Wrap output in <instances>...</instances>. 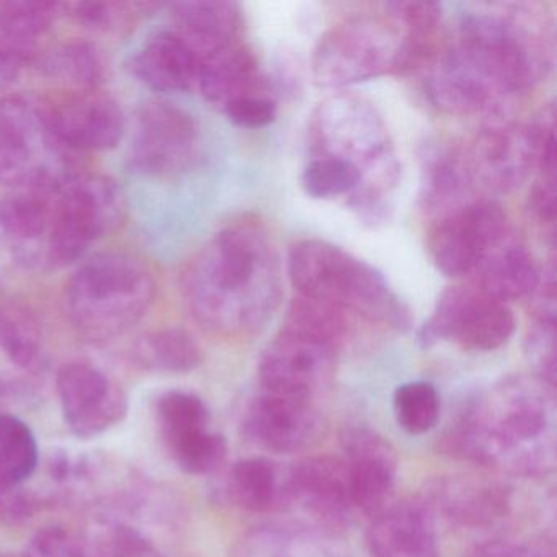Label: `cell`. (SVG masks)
Returning <instances> with one entry per match:
<instances>
[{
	"instance_id": "obj_1",
	"label": "cell",
	"mask_w": 557,
	"mask_h": 557,
	"mask_svg": "<svg viewBox=\"0 0 557 557\" xmlns=\"http://www.w3.org/2000/svg\"><path fill=\"white\" fill-rule=\"evenodd\" d=\"M125 216V198L112 178L63 172L12 188L0 200V233L25 269L51 272L83 259Z\"/></svg>"
},
{
	"instance_id": "obj_2",
	"label": "cell",
	"mask_w": 557,
	"mask_h": 557,
	"mask_svg": "<svg viewBox=\"0 0 557 557\" xmlns=\"http://www.w3.org/2000/svg\"><path fill=\"white\" fill-rule=\"evenodd\" d=\"M184 292L208 331L227 337L262 331L283 296L282 265L265 226L243 220L220 231L188 265Z\"/></svg>"
},
{
	"instance_id": "obj_3",
	"label": "cell",
	"mask_w": 557,
	"mask_h": 557,
	"mask_svg": "<svg viewBox=\"0 0 557 557\" xmlns=\"http://www.w3.org/2000/svg\"><path fill=\"white\" fill-rule=\"evenodd\" d=\"M554 387L511 376L469 404L448 442L458 455L510 474L543 475L556 466Z\"/></svg>"
},
{
	"instance_id": "obj_4",
	"label": "cell",
	"mask_w": 557,
	"mask_h": 557,
	"mask_svg": "<svg viewBox=\"0 0 557 557\" xmlns=\"http://www.w3.org/2000/svg\"><path fill=\"white\" fill-rule=\"evenodd\" d=\"M309 135L315 156L338 159L360 172L363 185L348 207L364 223L386 221L387 198L399 181L400 165L373 103L348 94L331 97L312 115Z\"/></svg>"
},
{
	"instance_id": "obj_5",
	"label": "cell",
	"mask_w": 557,
	"mask_h": 557,
	"mask_svg": "<svg viewBox=\"0 0 557 557\" xmlns=\"http://www.w3.org/2000/svg\"><path fill=\"white\" fill-rule=\"evenodd\" d=\"M286 273L299 296L394 331L406 332L412 325L409 306L393 292L383 273L327 240L293 244Z\"/></svg>"
},
{
	"instance_id": "obj_6",
	"label": "cell",
	"mask_w": 557,
	"mask_h": 557,
	"mask_svg": "<svg viewBox=\"0 0 557 557\" xmlns=\"http://www.w3.org/2000/svg\"><path fill=\"white\" fill-rule=\"evenodd\" d=\"M156 298V280L138 257L100 252L81 263L66 286V311L90 341H110L135 327Z\"/></svg>"
},
{
	"instance_id": "obj_7",
	"label": "cell",
	"mask_w": 557,
	"mask_h": 557,
	"mask_svg": "<svg viewBox=\"0 0 557 557\" xmlns=\"http://www.w3.org/2000/svg\"><path fill=\"white\" fill-rule=\"evenodd\" d=\"M456 35L481 48L518 96L533 89L553 70V18L536 2L475 5L462 14Z\"/></svg>"
},
{
	"instance_id": "obj_8",
	"label": "cell",
	"mask_w": 557,
	"mask_h": 557,
	"mask_svg": "<svg viewBox=\"0 0 557 557\" xmlns=\"http://www.w3.org/2000/svg\"><path fill=\"white\" fill-rule=\"evenodd\" d=\"M419 66V50L391 14L347 18L325 32L312 54V76L324 89H341Z\"/></svg>"
},
{
	"instance_id": "obj_9",
	"label": "cell",
	"mask_w": 557,
	"mask_h": 557,
	"mask_svg": "<svg viewBox=\"0 0 557 557\" xmlns=\"http://www.w3.org/2000/svg\"><path fill=\"white\" fill-rule=\"evenodd\" d=\"M61 149L45 102L15 94L0 100V184L17 188L63 174Z\"/></svg>"
},
{
	"instance_id": "obj_10",
	"label": "cell",
	"mask_w": 557,
	"mask_h": 557,
	"mask_svg": "<svg viewBox=\"0 0 557 557\" xmlns=\"http://www.w3.org/2000/svg\"><path fill=\"white\" fill-rule=\"evenodd\" d=\"M517 322L510 306L475 286H449L442 293L432 318L419 332L423 347L449 341L465 350L492 351L504 347Z\"/></svg>"
},
{
	"instance_id": "obj_11",
	"label": "cell",
	"mask_w": 557,
	"mask_h": 557,
	"mask_svg": "<svg viewBox=\"0 0 557 557\" xmlns=\"http://www.w3.org/2000/svg\"><path fill=\"white\" fill-rule=\"evenodd\" d=\"M507 214L497 203L472 200L435 218L426 233V252L443 275H471L484 257L510 236Z\"/></svg>"
},
{
	"instance_id": "obj_12",
	"label": "cell",
	"mask_w": 557,
	"mask_h": 557,
	"mask_svg": "<svg viewBox=\"0 0 557 557\" xmlns=\"http://www.w3.org/2000/svg\"><path fill=\"white\" fill-rule=\"evenodd\" d=\"M197 154L198 126L194 116L171 103L143 107L129 148V161L136 171L175 174L190 168Z\"/></svg>"
},
{
	"instance_id": "obj_13",
	"label": "cell",
	"mask_w": 557,
	"mask_h": 557,
	"mask_svg": "<svg viewBox=\"0 0 557 557\" xmlns=\"http://www.w3.org/2000/svg\"><path fill=\"white\" fill-rule=\"evenodd\" d=\"M475 185L488 190H517L537 165V139L534 125L495 120L488 123L471 149L466 152Z\"/></svg>"
},
{
	"instance_id": "obj_14",
	"label": "cell",
	"mask_w": 557,
	"mask_h": 557,
	"mask_svg": "<svg viewBox=\"0 0 557 557\" xmlns=\"http://www.w3.org/2000/svg\"><path fill=\"white\" fill-rule=\"evenodd\" d=\"M57 391L64 420L79 438L103 435L128 413V399L122 387L84 361L64 364L58 371Z\"/></svg>"
},
{
	"instance_id": "obj_15",
	"label": "cell",
	"mask_w": 557,
	"mask_h": 557,
	"mask_svg": "<svg viewBox=\"0 0 557 557\" xmlns=\"http://www.w3.org/2000/svg\"><path fill=\"white\" fill-rule=\"evenodd\" d=\"M337 350L283 329L263 351L260 381L263 389L312 399L335 373Z\"/></svg>"
},
{
	"instance_id": "obj_16",
	"label": "cell",
	"mask_w": 557,
	"mask_h": 557,
	"mask_svg": "<svg viewBox=\"0 0 557 557\" xmlns=\"http://www.w3.org/2000/svg\"><path fill=\"white\" fill-rule=\"evenodd\" d=\"M51 133L61 148L73 151H110L122 141L126 120L112 97L99 90L70 92L45 102Z\"/></svg>"
},
{
	"instance_id": "obj_17",
	"label": "cell",
	"mask_w": 557,
	"mask_h": 557,
	"mask_svg": "<svg viewBox=\"0 0 557 557\" xmlns=\"http://www.w3.org/2000/svg\"><path fill=\"white\" fill-rule=\"evenodd\" d=\"M246 430L263 448L289 455L318 445L325 422L312 399L263 389L247 410Z\"/></svg>"
},
{
	"instance_id": "obj_18",
	"label": "cell",
	"mask_w": 557,
	"mask_h": 557,
	"mask_svg": "<svg viewBox=\"0 0 557 557\" xmlns=\"http://www.w3.org/2000/svg\"><path fill=\"white\" fill-rule=\"evenodd\" d=\"M342 448L355 508L360 513L374 517L389 505L393 497L396 453L389 442L368 426L345 430Z\"/></svg>"
},
{
	"instance_id": "obj_19",
	"label": "cell",
	"mask_w": 557,
	"mask_h": 557,
	"mask_svg": "<svg viewBox=\"0 0 557 557\" xmlns=\"http://www.w3.org/2000/svg\"><path fill=\"white\" fill-rule=\"evenodd\" d=\"M370 557H438V536L430 505L389 504L374 515L367 531Z\"/></svg>"
},
{
	"instance_id": "obj_20",
	"label": "cell",
	"mask_w": 557,
	"mask_h": 557,
	"mask_svg": "<svg viewBox=\"0 0 557 557\" xmlns=\"http://www.w3.org/2000/svg\"><path fill=\"white\" fill-rule=\"evenodd\" d=\"M289 500L321 520L344 523L357 511L344 459L315 456L289 469Z\"/></svg>"
},
{
	"instance_id": "obj_21",
	"label": "cell",
	"mask_w": 557,
	"mask_h": 557,
	"mask_svg": "<svg viewBox=\"0 0 557 557\" xmlns=\"http://www.w3.org/2000/svg\"><path fill=\"white\" fill-rule=\"evenodd\" d=\"M44 357L37 315L18 302L0 306V393L28 386L44 368Z\"/></svg>"
},
{
	"instance_id": "obj_22",
	"label": "cell",
	"mask_w": 557,
	"mask_h": 557,
	"mask_svg": "<svg viewBox=\"0 0 557 557\" xmlns=\"http://www.w3.org/2000/svg\"><path fill=\"white\" fill-rule=\"evenodd\" d=\"M203 58L177 32L152 35L132 60L138 81L158 92H187L198 83Z\"/></svg>"
},
{
	"instance_id": "obj_23",
	"label": "cell",
	"mask_w": 557,
	"mask_h": 557,
	"mask_svg": "<svg viewBox=\"0 0 557 557\" xmlns=\"http://www.w3.org/2000/svg\"><path fill=\"white\" fill-rule=\"evenodd\" d=\"M197 87L207 102L221 112L244 97L270 94L256 54L240 41L203 61Z\"/></svg>"
},
{
	"instance_id": "obj_24",
	"label": "cell",
	"mask_w": 557,
	"mask_h": 557,
	"mask_svg": "<svg viewBox=\"0 0 557 557\" xmlns=\"http://www.w3.org/2000/svg\"><path fill=\"white\" fill-rule=\"evenodd\" d=\"M172 30L177 32L195 51L207 60L231 45L239 44L243 11L224 0L178 2L171 8Z\"/></svg>"
},
{
	"instance_id": "obj_25",
	"label": "cell",
	"mask_w": 557,
	"mask_h": 557,
	"mask_svg": "<svg viewBox=\"0 0 557 557\" xmlns=\"http://www.w3.org/2000/svg\"><path fill=\"white\" fill-rule=\"evenodd\" d=\"M474 185L466 154L458 149L433 146L423 154L420 200L433 220L472 201Z\"/></svg>"
},
{
	"instance_id": "obj_26",
	"label": "cell",
	"mask_w": 557,
	"mask_h": 557,
	"mask_svg": "<svg viewBox=\"0 0 557 557\" xmlns=\"http://www.w3.org/2000/svg\"><path fill=\"white\" fill-rule=\"evenodd\" d=\"M475 273L482 292L508 305L528 299L540 282L541 267L530 250L510 234L484 257Z\"/></svg>"
},
{
	"instance_id": "obj_27",
	"label": "cell",
	"mask_w": 557,
	"mask_h": 557,
	"mask_svg": "<svg viewBox=\"0 0 557 557\" xmlns=\"http://www.w3.org/2000/svg\"><path fill=\"white\" fill-rule=\"evenodd\" d=\"M432 498L446 517L471 527L494 523L508 508L507 491L502 485L471 479L438 482Z\"/></svg>"
},
{
	"instance_id": "obj_28",
	"label": "cell",
	"mask_w": 557,
	"mask_h": 557,
	"mask_svg": "<svg viewBox=\"0 0 557 557\" xmlns=\"http://www.w3.org/2000/svg\"><path fill=\"white\" fill-rule=\"evenodd\" d=\"M227 491L234 504L253 513H265L289 502V469L283 471L267 458L240 459L233 466Z\"/></svg>"
},
{
	"instance_id": "obj_29",
	"label": "cell",
	"mask_w": 557,
	"mask_h": 557,
	"mask_svg": "<svg viewBox=\"0 0 557 557\" xmlns=\"http://www.w3.org/2000/svg\"><path fill=\"white\" fill-rule=\"evenodd\" d=\"M63 4L45 0H12L0 4V45L32 64L38 44L63 14Z\"/></svg>"
},
{
	"instance_id": "obj_30",
	"label": "cell",
	"mask_w": 557,
	"mask_h": 557,
	"mask_svg": "<svg viewBox=\"0 0 557 557\" xmlns=\"http://www.w3.org/2000/svg\"><path fill=\"white\" fill-rule=\"evenodd\" d=\"M44 67L51 79L70 87V92L97 90L106 77L102 51L87 41L60 45L47 54Z\"/></svg>"
},
{
	"instance_id": "obj_31",
	"label": "cell",
	"mask_w": 557,
	"mask_h": 557,
	"mask_svg": "<svg viewBox=\"0 0 557 557\" xmlns=\"http://www.w3.org/2000/svg\"><path fill=\"white\" fill-rule=\"evenodd\" d=\"M135 358L146 370L188 373L200 367L203 355L200 345L187 331L162 329L139 338Z\"/></svg>"
},
{
	"instance_id": "obj_32",
	"label": "cell",
	"mask_w": 557,
	"mask_h": 557,
	"mask_svg": "<svg viewBox=\"0 0 557 557\" xmlns=\"http://www.w3.org/2000/svg\"><path fill=\"white\" fill-rule=\"evenodd\" d=\"M38 445L30 426L11 413H0V494L15 491L34 474Z\"/></svg>"
},
{
	"instance_id": "obj_33",
	"label": "cell",
	"mask_w": 557,
	"mask_h": 557,
	"mask_svg": "<svg viewBox=\"0 0 557 557\" xmlns=\"http://www.w3.org/2000/svg\"><path fill=\"white\" fill-rule=\"evenodd\" d=\"M350 314L315 299L298 296L289 305L286 331L306 335L337 350L350 332Z\"/></svg>"
},
{
	"instance_id": "obj_34",
	"label": "cell",
	"mask_w": 557,
	"mask_h": 557,
	"mask_svg": "<svg viewBox=\"0 0 557 557\" xmlns=\"http://www.w3.org/2000/svg\"><path fill=\"white\" fill-rule=\"evenodd\" d=\"M302 191L314 200L347 197L348 201L361 190L363 178L354 165L334 158L314 156L299 177Z\"/></svg>"
},
{
	"instance_id": "obj_35",
	"label": "cell",
	"mask_w": 557,
	"mask_h": 557,
	"mask_svg": "<svg viewBox=\"0 0 557 557\" xmlns=\"http://www.w3.org/2000/svg\"><path fill=\"white\" fill-rule=\"evenodd\" d=\"M397 425L410 435H423L435 429L442 413L438 391L429 381L400 384L393 397Z\"/></svg>"
},
{
	"instance_id": "obj_36",
	"label": "cell",
	"mask_w": 557,
	"mask_h": 557,
	"mask_svg": "<svg viewBox=\"0 0 557 557\" xmlns=\"http://www.w3.org/2000/svg\"><path fill=\"white\" fill-rule=\"evenodd\" d=\"M158 419L165 446L210 429V410L200 396L169 391L158 403Z\"/></svg>"
},
{
	"instance_id": "obj_37",
	"label": "cell",
	"mask_w": 557,
	"mask_h": 557,
	"mask_svg": "<svg viewBox=\"0 0 557 557\" xmlns=\"http://www.w3.org/2000/svg\"><path fill=\"white\" fill-rule=\"evenodd\" d=\"M168 449L182 471L205 475L218 471L223 465L227 455V443L223 435L208 429L172 443Z\"/></svg>"
},
{
	"instance_id": "obj_38",
	"label": "cell",
	"mask_w": 557,
	"mask_h": 557,
	"mask_svg": "<svg viewBox=\"0 0 557 557\" xmlns=\"http://www.w3.org/2000/svg\"><path fill=\"white\" fill-rule=\"evenodd\" d=\"M24 557H99V553L90 534L66 527H48L32 537Z\"/></svg>"
},
{
	"instance_id": "obj_39",
	"label": "cell",
	"mask_w": 557,
	"mask_h": 557,
	"mask_svg": "<svg viewBox=\"0 0 557 557\" xmlns=\"http://www.w3.org/2000/svg\"><path fill=\"white\" fill-rule=\"evenodd\" d=\"M533 376L556 389V322L533 321L524 338Z\"/></svg>"
},
{
	"instance_id": "obj_40",
	"label": "cell",
	"mask_w": 557,
	"mask_h": 557,
	"mask_svg": "<svg viewBox=\"0 0 557 557\" xmlns=\"http://www.w3.org/2000/svg\"><path fill=\"white\" fill-rule=\"evenodd\" d=\"M386 11L416 40L435 41L442 27L443 8L436 2H394L386 5Z\"/></svg>"
},
{
	"instance_id": "obj_41",
	"label": "cell",
	"mask_w": 557,
	"mask_h": 557,
	"mask_svg": "<svg viewBox=\"0 0 557 557\" xmlns=\"http://www.w3.org/2000/svg\"><path fill=\"white\" fill-rule=\"evenodd\" d=\"M73 15L84 27L94 32H119L133 18V5L125 2H81L73 5Z\"/></svg>"
},
{
	"instance_id": "obj_42",
	"label": "cell",
	"mask_w": 557,
	"mask_h": 557,
	"mask_svg": "<svg viewBox=\"0 0 557 557\" xmlns=\"http://www.w3.org/2000/svg\"><path fill=\"white\" fill-rule=\"evenodd\" d=\"M227 119L244 129H259L272 125L276 119V102L270 94L244 97L231 103L226 110Z\"/></svg>"
},
{
	"instance_id": "obj_43",
	"label": "cell",
	"mask_w": 557,
	"mask_h": 557,
	"mask_svg": "<svg viewBox=\"0 0 557 557\" xmlns=\"http://www.w3.org/2000/svg\"><path fill=\"white\" fill-rule=\"evenodd\" d=\"M533 321L556 322V269L554 263L541 269L540 282L528 296Z\"/></svg>"
},
{
	"instance_id": "obj_44",
	"label": "cell",
	"mask_w": 557,
	"mask_h": 557,
	"mask_svg": "<svg viewBox=\"0 0 557 557\" xmlns=\"http://www.w3.org/2000/svg\"><path fill=\"white\" fill-rule=\"evenodd\" d=\"M556 175L537 174L530 191V210L540 223L553 226L556 220Z\"/></svg>"
},
{
	"instance_id": "obj_45",
	"label": "cell",
	"mask_w": 557,
	"mask_h": 557,
	"mask_svg": "<svg viewBox=\"0 0 557 557\" xmlns=\"http://www.w3.org/2000/svg\"><path fill=\"white\" fill-rule=\"evenodd\" d=\"M28 64L0 45V100L11 96V89Z\"/></svg>"
},
{
	"instance_id": "obj_46",
	"label": "cell",
	"mask_w": 557,
	"mask_h": 557,
	"mask_svg": "<svg viewBox=\"0 0 557 557\" xmlns=\"http://www.w3.org/2000/svg\"><path fill=\"white\" fill-rule=\"evenodd\" d=\"M468 557H546L540 550L531 549L527 546H518L505 541H491V543L481 544L474 550L469 553Z\"/></svg>"
}]
</instances>
